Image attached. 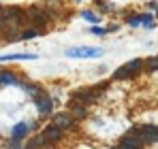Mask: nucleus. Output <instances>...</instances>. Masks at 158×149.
Wrapping results in <instances>:
<instances>
[{"instance_id":"obj_1","label":"nucleus","mask_w":158,"mask_h":149,"mask_svg":"<svg viewBox=\"0 0 158 149\" xmlns=\"http://www.w3.org/2000/svg\"><path fill=\"white\" fill-rule=\"evenodd\" d=\"M143 70H145V60H143V58H135V60H131V62L122 64L120 68H115L113 74H111V79H113V81L135 79V77H139Z\"/></svg>"},{"instance_id":"obj_2","label":"nucleus","mask_w":158,"mask_h":149,"mask_svg":"<svg viewBox=\"0 0 158 149\" xmlns=\"http://www.w3.org/2000/svg\"><path fill=\"white\" fill-rule=\"evenodd\" d=\"M26 13H28V24H30V28L45 30L49 26V22H52L49 11H45L41 6H30V9H26Z\"/></svg>"},{"instance_id":"obj_3","label":"nucleus","mask_w":158,"mask_h":149,"mask_svg":"<svg viewBox=\"0 0 158 149\" xmlns=\"http://www.w3.org/2000/svg\"><path fill=\"white\" fill-rule=\"evenodd\" d=\"M103 53H105L103 47H85V45H81V47H69V49L64 51L66 58H75V60H96Z\"/></svg>"},{"instance_id":"obj_4","label":"nucleus","mask_w":158,"mask_h":149,"mask_svg":"<svg viewBox=\"0 0 158 149\" xmlns=\"http://www.w3.org/2000/svg\"><path fill=\"white\" fill-rule=\"evenodd\" d=\"M41 136H43V141H45V147H49L53 143H60L62 141V136H64V130L62 128H58L56 124H49L43 128V132H41Z\"/></svg>"},{"instance_id":"obj_5","label":"nucleus","mask_w":158,"mask_h":149,"mask_svg":"<svg viewBox=\"0 0 158 149\" xmlns=\"http://www.w3.org/2000/svg\"><path fill=\"white\" fill-rule=\"evenodd\" d=\"M52 124H56L58 128H62V130H73L77 126V119H75V115L71 111H60V113H53Z\"/></svg>"},{"instance_id":"obj_6","label":"nucleus","mask_w":158,"mask_h":149,"mask_svg":"<svg viewBox=\"0 0 158 149\" xmlns=\"http://www.w3.org/2000/svg\"><path fill=\"white\" fill-rule=\"evenodd\" d=\"M135 130L141 134L143 143L145 145H152V143H158V128L152 124H143V126H135Z\"/></svg>"},{"instance_id":"obj_7","label":"nucleus","mask_w":158,"mask_h":149,"mask_svg":"<svg viewBox=\"0 0 158 149\" xmlns=\"http://www.w3.org/2000/svg\"><path fill=\"white\" fill-rule=\"evenodd\" d=\"M24 83V79L13 70H6V68H0V87H19Z\"/></svg>"},{"instance_id":"obj_8","label":"nucleus","mask_w":158,"mask_h":149,"mask_svg":"<svg viewBox=\"0 0 158 149\" xmlns=\"http://www.w3.org/2000/svg\"><path fill=\"white\" fill-rule=\"evenodd\" d=\"M24 92H26L28 96L32 98V102H36V100H41L47 92H45V87L43 85H39V83H32V81H24L22 85H19Z\"/></svg>"},{"instance_id":"obj_9","label":"nucleus","mask_w":158,"mask_h":149,"mask_svg":"<svg viewBox=\"0 0 158 149\" xmlns=\"http://www.w3.org/2000/svg\"><path fill=\"white\" fill-rule=\"evenodd\" d=\"M30 132H32V128H30V122H17V124L11 128V139H15V141H22V143H24V139H26Z\"/></svg>"},{"instance_id":"obj_10","label":"nucleus","mask_w":158,"mask_h":149,"mask_svg":"<svg viewBox=\"0 0 158 149\" xmlns=\"http://www.w3.org/2000/svg\"><path fill=\"white\" fill-rule=\"evenodd\" d=\"M34 104H36V111H39V115H52V113H53V107H56V100H53L49 94H45L43 98L36 100Z\"/></svg>"},{"instance_id":"obj_11","label":"nucleus","mask_w":158,"mask_h":149,"mask_svg":"<svg viewBox=\"0 0 158 149\" xmlns=\"http://www.w3.org/2000/svg\"><path fill=\"white\" fill-rule=\"evenodd\" d=\"M22 60H39V53H2L0 62H22Z\"/></svg>"},{"instance_id":"obj_12","label":"nucleus","mask_w":158,"mask_h":149,"mask_svg":"<svg viewBox=\"0 0 158 149\" xmlns=\"http://www.w3.org/2000/svg\"><path fill=\"white\" fill-rule=\"evenodd\" d=\"M79 17L83 19V22H88V24L92 26H98L103 22V17H101V13H94V11H88V9H83L81 13H79Z\"/></svg>"},{"instance_id":"obj_13","label":"nucleus","mask_w":158,"mask_h":149,"mask_svg":"<svg viewBox=\"0 0 158 149\" xmlns=\"http://www.w3.org/2000/svg\"><path fill=\"white\" fill-rule=\"evenodd\" d=\"M43 34H45V30H39V28H26V30L19 32V41H32V38H39V36H43Z\"/></svg>"},{"instance_id":"obj_14","label":"nucleus","mask_w":158,"mask_h":149,"mask_svg":"<svg viewBox=\"0 0 158 149\" xmlns=\"http://www.w3.org/2000/svg\"><path fill=\"white\" fill-rule=\"evenodd\" d=\"M69 111L75 115V119H83V117L88 115V107H85V104H71Z\"/></svg>"},{"instance_id":"obj_15","label":"nucleus","mask_w":158,"mask_h":149,"mask_svg":"<svg viewBox=\"0 0 158 149\" xmlns=\"http://www.w3.org/2000/svg\"><path fill=\"white\" fill-rule=\"evenodd\" d=\"M154 13L152 11H148V13H141V22H143V26L141 28H148V30H154L156 28V24H154Z\"/></svg>"},{"instance_id":"obj_16","label":"nucleus","mask_w":158,"mask_h":149,"mask_svg":"<svg viewBox=\"0 0 158 149\" xmlns=\"http://www.w3.org/2000/svg\"><path fill=\"white\" fill-rule=\"evenodd\" d=\"M94 2H96L98 13H113V11H115V4L109 2V0H94Z\"/></svg>"},{"instance_id":"obj_17","label":"nucleus","mask_w":158,"mask_h":149,"mask_svg":"<svg viewBox=\"0 0 158 149\" xmlns=\"http://www.w3.org/2000/svg\"><path fill=\"white\" fill-rule=\"evenodd\" d=\"M124 22L131 26V28H139V26H143V22H141V13H131V15H124Z\"/></svg>"},{"instance_id":"obj_18","label":"nucleus","mask_w":158,"mask_h":149,"mask_svg":"<svg viewBox=\"0 0 158 149\" xmlns=\"http://www.w3.org/2000/svg\"><path fill=\"white\" fill-rule=\"evenodd\" d=\"M145 73H158V55H150L145 60Z\"/></svg>"},{"instance_id":"obj_19","label":"nucleus","mask_w":158,"mask_h":149,"mask_svg":"<svg viewBox=\"0 0 158 149\" xmlns=\"http://www.w3.org/2000/svg\"><path fill=\"white\" fill-rule=\"evenodd\" d=\"M6 147L9 149H24L22 147V141H15V139H11V141L6 143Z\"/></svg>"},{"instance_id":"obj_20","label":"nucleus","mask_w":158,"mask_h":149,"mask_svg":"<svg viewBox=\"0 0 158 149\" xmlns=\"http://www.w3.org/2000/svg\"><path fill=\"white\" fill-rule=\"evenodd\" d=\"M90 32L92 34H107V28H103V26H92Z\"/></svg>"},{"instance_id":"obj_21","label":"nucleus","mask_w":158,"mask_h":149,"mask_svg":"<svg viewBox=\"0 0 158 149\" xmlns=\"http://www.w3.org/2000/svg\"><path fill=\"white\" fill-rule=\"evenodd\" d=\"M148 9H150V11H158V0H152V2H148Z\"/></svg>"},{"instance_id":"obj_22","label":"nucleus","mask_w":158,"mask_h":149,"mask_svg":"<svg viewBox=\"0 0 158 149\" xmlns=\"http://www.w3.org/2000/svg\"><path fill=\"white\" fill-rule=\"evenodd\" d=\"M120 30V26L118 24H111V26H107V32H118Z\"/></svg>"},{"instance_id":"obj_23","label":"nucleus","mask_w":158,"mask_h":149,"mask_svg":"<svg viewBox=\"0 0 158 149\" xmlns=\"http://www.w3.org/2000/svg\"><path fill=\"white\" fill-rule=\"evenodd\" d=\"M118 149H132V147H128V145H124V143H120V145H118Z\"/></svg>"},{"instance_id":"obj_24","label":"nucleus","mask_w":158,"mask_h":149,"mask_svg":"<svg viewBox=\"0 0 158 149\" xmlns=\"http://www.w3.org/2000/svg\"><path fill=\"white\" fill-rule=\"evenodd\" d=\"M49 2H60V0H49Z\"/></svg>"},{"instance_id":"obj_25","label":"nucleus","mask_w":158,"mask_h":149,"mask_svg":"<svg viewBox=\"0 0 158 149\" xmlns=\"http://www.w3.org/2000/svg\"><path fill=\"white\" fill-rule=\"evenodd\" d=\"M156 19H158V11H156Z\"/></svg>"},{"instance_id":"obj_26","label":"nucleus","mask_w":158,"mask_h":149,"mask_svg":"<svg viewBox=\"0 0 158 149\" xmlns=\"http://www.w3.org/2000/svg\"><path fill=\"white\" fill-rule=\"evenodd\" d=\"M77 2H81V0H77Z\"/></svg>"},{"instance_id":"obj_27","label":"nucleus","mask_w":158,"mask_h":149,"mask_svg":"<svg viewBox=\"0 0 158 149\" xmlns=\"http://www.w3.org/2000/svg\"><path fill=\"white\" fill-rule=\"evenodd\" d=\"M24 149H28V147H24Z\"/></svg>"}]
</instances>
